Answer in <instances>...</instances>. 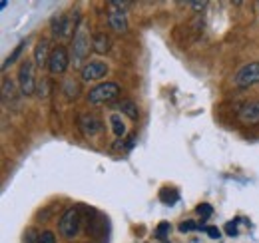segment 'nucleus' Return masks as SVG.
<instances>
[{"instance_id": "nucleus-1", "label": "nucleus", "mask_w": 259, "mask_h": 243, "mask_svg": "<svg viewBox=\"0 0 259 243\" xmlns=\"http://www.w3.org/2000/svg\"><path fill=\"white\" fill-rule=\"evenodd\" d=\"M90 48H92L90 34H88V30H86V24H84V22H80V24H78V28H76V32H74V38H72L74 62H76V64H80V62L88 56Z\"/></svg>"}, {"instance_id": "nucleus-2", "label": "nucleus", "mask_w": 259, "mask_h": 243, "mask_svg": "<svg viewBox=\"0 0 259 243\" xmlns=\"http://www.w3.org/2000/svg\"><path fill=\"white\" fill-rule=\"evenodd\" d=\"M120 94V86L116 82H102L94 86L90 94H88V102L92 106H98V104H106V102H112L116 96Z\"/></svg>"}, {"instance_id": "nucleus-3", "label": "nucleus", "mask_w": 259, "mask_h": 243, "mask_svg": "<svg viewBox=\"0 0 259 243\" xmlns=\"http://www.w3.org/2000/svg\"><path fill=\"white\" fill-rule=\"evenodd\" d=\"M34 60L26 58L20 64V72H18V84H20V94L22 96H32L36 92V78H34Z\"/></svg>"}, {"instance_id": "nucleus-4", "label": "nucleus", "mask_w": 259, "mask_h": 243, "mask_svg": "<svg viewBox=\"0 0 259 243\" xmlns=\"http://www.w3.org/2000/svg\"><path fill=\"white\" fill-rule=\"evenodd\" d=\"M58 229H60L62 237L74 239L80 231V213H78V210H74V208L66 210L60 217V221H58Z\"/></svg>"}, {"instance_id": "nucleus-5", "label": "nucleus", "mask_w": 259, "mask_h": 243, "mask_svg": "<svg viewBox=\"0 0 259 243\" xmlns=\"http://www.w3.org/2000/svg\"><path fill=\"white\" fill-rule=\"evenodd\" d=\"M235 86L237 88H249L253 84H259V62H249L235 74Z\"/></svg>"}, {"instance_id": "nucleus-6", "label": "nucleus", "mask_w": 259, "mask_h": 243, "mask_svg": "<svg viewBox=\"0 0 259 243\" xmlns=\"http://www.w3.org/2000/svg\"><path fill=\"white\" fill-rule=\"evenodd\" d=\"M2 104H4V108H8V110H20V106H22L20 94H18L14 82H12L10 78H4V80H2Z\"/></svg>"}, {"instance_id": "nucleus-7", "label": "nucleus", "mask_w": 259, "mask_h": 243, "mask_svg": "<svg viewBox=\"0 0 259 243\" xmlns=\"http://www.w3.org/2000/svg\"><path fill=\"white\" fill-rule=\"evenodd\" d=\"M78 24L80 22L72 20V16L60 14L52 20V34H54V38H68V36H72V32H76Z\"/></svg>"}, {"instance_id": "nucleus-8", "label": "nucleus", "mask_w": 259, "mask_h": 243, "mask_svg": "<svg viewBox=\"0 0 259 243\" xmlns=\"http://www.w3.org/2000/svg\"><path fill=\"white\" fill-rule=\"evenodd\" d=\"M70 64V56H68V50L64 46H56L50 54V60H48V70L50 74H64L66 68Z\"/></svg>"}, {"instance_id": "nucleus-9", "label": "nucleus", "mask_w": 259, "mask_h": 243, "mask_svg": "<svg viewBox=\"0 0 259 243\" xmlns=\"http://www.w3.org/2000/svg\"><path fill=\"white\" fill-rule=\"evenodd\" d=\"M108 24H110L112 30L118 32V34L128 32V18H126V12H124V10H118V8H114V6H110Z\"/></svg>"}, {"instance_id": "nucleus-10", "label": "nucleus", "mask_w": 259, "mask_h": 243, "mask_svg": "<svg viewBox=\"0 0 259 243\" xmlns=\"http://www.w3.org/2000/svg\"><path fill=\"white\" fill-rule=\"evenodd\" d=\"M106 74H108V66L104 62H90L82 68V80H86V82L102 80Z\"/></svg>"}, {"instance_id": "nucleus-11", "label": "nucleus", "mask_w": 259, "mask_h": 243, "mask_svg": "<svg viewBox=\"0 0 259 243\" xmlns=\"http://www.w3.org/2000/svg\"><path fill=\"white\" fill-rule=\"evenodd\" d=\"M50 40L48 38H40L36 48H34V64L42 70L44 66H48V60H50Z\"/></svg>"}, {"instance_id": "nucleus-12", "label": "nucleus", "mask_w": 259, "mask_h": 243, "mask_svg": "<svg viewBox=\"0 0 259 243\" xmlns=\"http://www.w3.org/2000/svg\"><path fill=\"white\" fill-rule=\"evenodd\" d=\"M237 116H239V120L243 122V124H247V126H255V124H259V100L243 104Z\"/></svg>"}, {"instance_id": "nucleus-13", "label": "nucleus", "mask_w": 259, "mask_h": 243, "mask_svg": "<svg viewBox=\"0 0 259 243\" xmlns=\"http://www.w3.org/2000/svg\"><path fill=\"white\" fill-rule=\"evenodd\" d=\"M78 126H80V132H82L84 136H88V138L96 136L98 132H102V128H104L102 122L98 120L96 116H90V114H82Z\"/></svg>"}, {"instance_id": "nucleus-14", "label": "nucleus", "mask_w": 259, "mask_h": 243, "mask_svg": "<svg viewBox=\"0 0 259 243\" xmlns=\"http://www.w3.org/2000/svg\"><path fill=\"white\" fill-rule=\"evenodd\" d=\"M110 48H112V40L106 32H96L92 36V50L96 54H106V52H110Z\"/></svg>"}, {"instance_id": "nucleus-15", "label": "nucleus", "mask_w": 259, "mask_h": 243, "mask_svg": "<svg viewBox=\"0 0 259 243\" xmlns=\"http://www.w3.org/2000/svg\"><path fill=\"white\" fill-rule=\"evenodd\" d=\"M118 108H120L122 114L128 116L130 120H138V118H140V110H138V106H136L132 100H122V102L118 104Z\"/></svg>"}, {"instance_id": "nucleus-16", "label": "nucleus", "mask_w": 259, "mask_h": 243, "mask_svg": "<svg viewBox=\"0 0 259 243\" xmlns=\"http://www.w3.org/2000/svg\"><path fill=\"white\" fill-rule=\"evenodd\" d=\"M110 124H112L114 136L122 140V138L126 136V124L122 122V116H120V114H112V116H110Z\"/></svg>"}, {"instance_id": "nucleus-17", "label": "nucleus", "mask_w": 259, "mask_h": 243, "mask_svg": "<svg viewBox=\"0 0 259 243\" xmlns=\"http://www.w3.org/2000/svg\"><path fill=\"white\" fill-rule=\"evenodd\" d=\"M160 197H162V201L165 206H174L178 199H180V193L176 191V189H169V187H163L162 191H160Z\"/></svg>"}, {"instance_id": "nucleus-18", "label": "nucleus", "mask_w": 259, "mask_h": 243, "mask_svg": "<svg viewBox=\"0 0 259 243\" xmlns=\"http://www.w3.org/2000/svg\"><path fill=\"white\" fill-rule=\"evenodd\" d=\"M64 88H66L64 92H66V98H68V100H74V98L80 96V84L74 82V80H66Z\"/></svg>"}, {"instance_id": "nucleus-19", "label": "nucleus", "mask_w": 259, "mask_h": 243, "mask_svg": "<svg viewBox=\"0 0 259 243\" xmlns=\"http://www.w3.org/2000/svg\"><path fill=\"white\" fill-rule=\"evenodd\" d=\"M24 44H26V42H20V44H18V46H16V48L12 50V54H10V56H8L6 60H4V64H2V68H4V70H6V68H8L10 64H14V62H16V58H18V56L22 54V50H24Z\"/></svg>"}, {"instance_id": "nucleus-20", "label": "nucleus", "mask_w": 259, "mask_h": 243, "mask_svg": "<svg viewBox=\"0 0 259 243\" xmlns=\"http://www.w3.org/2000/svg\"><path fill=\"white\" fill-rule=\"evenodd\" d=\"M169 231H171V227H169V223L167 221H162L158 227H156V237L160 239V241L165 243V239H167V235H169Z\"/></svg>"}, {"instance_id": "nucleus-21", "label": "nucleus", "mask_w": 259, "mask_h": 243, "mask_svg": "<svg viewBox=\"0 0 259 243\" xmlns=\"http://www.w3.org/2000/svg\"><path fill=\"white\" fill-rule=\"evenodd\" d=\"M195 213H197L201 219H209V217L213 215V208H211L209 204H199V206L195 208Z\"/></svg>"}, {"instance_id": "nucleus-22", "label": "nucleus", "mask_w": 259, "mask_h": 243, "mask_svg": "<svg viewBox=\"0 0 259 243\" xmlns=\"http://www.w3.org/2000/svg\"><path fill=\"white\" fill-rule=\"evenodd\" d=\"M205 225H201V223H195V221H184V223H180V231L182 233H190V231H195V229H203Z\"/></svg>"}, {"instance_id": "nucleus-23", "label": "nucleus", "mask_w": 259, "mask_h": 243, "mask_svg": "<svg viewBox=\"0 0 259 243\" xmlns=\"http://www.w3.org/2000/svg\"><path fill=\"white\" fill-rule=\"evenodd\" d=\"M24 243H40V233H36V229H26L24 233Z\"/></svg>"}, {"instance_id": "nucleus-24", "label": "nucleus", "mask_w": 259, "mask_h": 243, "mask_svg": "<svg viewBox=\"0 0 259 243\" xmlns=\"http://www.w3.org/2000/svg\"><path fill=\"white\" fill-rule=\"evenodd\" d=\"M40 243H56V235L50 231V229H44L40 233Z\"/></svg>"}, {"instance_id": "nucleus-25", "label": "nucleus", "mask_w": 259, "mask_h": 243, "mask_svg": "<svg viewBox=\"0 0 259 243\" xmlns=\"http://www.w3.org/2000/svg\"><path fill=\"white\" fill-rule=\"evenodd\" d=\"M48 88H50V82L44 78V80H42V82L36 86V90H38V96H40V98H46V96H48Z\"/></svg>"}, {"instance_id": "nucleus-26", "label": "nucleus", "mask_w": 259, "mask_h": 243, "mask_svg": "<svg viewBox=\"0 0 259 243\" xmlns=\"http://www.w3.org/2000/svg\"><path fill=\"white\" fill-rule=\"evenodd\" d=\"M203 231H205L211 239H220V237H222V231H220L218 227H211V225H209V227H203Z\"/></svg>"}, {"instance_id": "nucleus-27", "label": "nucleus", "mask_w": 259, "mask_h": 243, "mask_svg": "<svg viewBox=\"0 0 259 243\" xmlns=\"http://www.w3.org/2000/svg\"><path fill=\"white\" fill-rule=\"evenodd\" d=\"M110 6H114V8H118V10H124V8L132 6V2H120V0H112V2H110ZM124 12H126V10H124Z\"/></svg>"}, {"instance_id": "nucleus-28", "label": "nucleus", "mask_w": 259, "mask_h": 243, "mask_svg": "<svg viewBox=\"0 0 259 243\" xmlns=\"http://www.w3.org/2000/svg\"><path fill=\"white\" fill-rule=\"evenodd\" d=\"M226 231H227V235L235 237V235H237V225H235L233 221H229V223H226Z\"/></svg>"}, {"instance_id": "nucleus-29", "label": "nucleus", "mask_w": 259, "mask_h": 243, "mask_svg": "<svg viewBox=\"0 0 259 243\" xmlns=\"http://www.w3.org/2000/svg\"><path fill=\"white\" fill-rule=\"evenodd\" d=\"M188 6H192V8H195V10H203L205 6H207V2H188Z\"/></svg>"}, {"instance_id": "nucleus-30", "label": "nucleus", "mask_w": 259, "mask_h": 243, "mask_svg": "<svg viewBox=\"0 0 259 243\" xmlns=\"http://www.w3.org/2000/svg\"><path fill=\"white\" fill-rule=\"evenodd\" d=\"M257 8H259V4H257Z\"/></svg>"}]
</instances>
